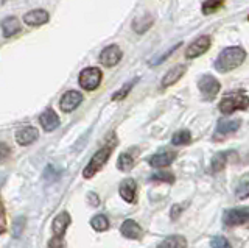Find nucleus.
Returning a JSON list of instances; mask_svg holds the SVG:
<instances>
[{"mask_svg":"<svg viewBox=\"0 0 249 248\" xmlns=\"http://www.w3.org/2000/svg\"><path fill=\"white\" fill-rule=\"evenodd\" d=\"M8 156H10V147L3 142H0V159H5Z\"/></svg>","mask_w":249,"mask_h":248,"instance_id":"34","label":"nucleus"},{"mask_svg":"<svg viewBox=\"0 0 249 248\" xmlns=\"http://www.w3.org/2000/svg\"><path fill=\"white\" fill-rule=\"evenodd\" d=\"M83 102V94L78 91H67L66 94H62L59 100V108L64 113H72Z\"/></svg>","mask_w":249,"mask_h":248,"instance_id":"8","label":"nucleus"},{"mask_svg":"<svg viewBox=\"0 0 249 248\" xmlns=\"http://www.w3.org/2000/svg\"><path fill=\"white\" fill-rule=\"evenodd\" d=\"M122 59V50L119 45L111 44L107 45L106 49H103V52L100 53V63L105 67H114L115 64H119Z\"/></svg>","mask_w":249,"mask_h":248,"instance_id":"9","label":"nucleus"},{"mask_svg":"<svg viewBox=\"0 0 249 248\" xmlns=\"http://www.w3.org/2000/svg\"><path fill=\"white\" fill-rule=\"evenodd\" d=\"M119 192H120V197L124 201H128V203H134V201H136V192H137L136 181L132 180V178H126V180H123L120 183Z\"/></svg>","mask_w":249,"mask_h":248,"instance_id":"14","label":"nucleus"},{"mask_svg":"<svg viewBox=\"0 0 249 248\" xmlns=\"http://www.w3.org/2000/svg\"><path fill=\"white\" fill-rule=\"evenodd\" d=\"M224 0H206L204 3H202V13L204 14H212L215 11H218L223 6Z\"/></svg>","mask_w":249,"mask_h":248,"instance_id":"26","label":"nucleus"},{"mask_svg":"<svg viewBox=\"0 0 249 248\" xmlns=\"http://www.w3.org/2000/svg\"><path fill=\"white\" fill-rule=\"evenodd\" d=\"M184 74H185V66H176V67H173L162 78V88H168V86H171V84L178 83L179 78H181Z\"/></svg>","mask_w":249,"mask_h":248,"instance_id":"19","label":"nucleus"},{"mask_svg":"<svg viewBox=\"0 0 249 248\" xmlns=\"http://www.w3.org/2000/svg\"><path fill=\"white\" fill-rule=\"evenodd\" d=\"M88 198H89V203H90L92 206H98V205H100V200H98V195H97V193L90 192L89 195H88Z\"/></svg>","mask_w":249,"mask_h":248,"instance_id":"35","label":"nucleus"},{"mask_svg":"<svg viewBox=\"0 0 249 248\" xmlns=\"http://www.w3.org/2000/svg\"><path fill=\"white\" fill-rule=\"evenodd\" d=\"M241 122L240 119H220L216 123V130H215V134L213 139L215 141H223L224 137H228L229 134L235 133V131L240 128Z\"/></svg>","mask_w":249,"mask_h":248,"instance_id":"7","label":"nucleus"},{"mask_svg":"<svg viewBox=\"0 0 249 248\" xmlns=\"http://www.w3.org/2000/svg\"><path fill=\"white\" fill-rule=\"evenodd\" d=\"M90 227H92L93 229H95V231H98V232L106 231V229L109 228V220H107V217L103 215V214L95 215V217H93V219L90 220Z\"/></svg>","mask_w":249,"mask_h":248,"instance_id":"23","label":"nucleus"},{"mask_svg":"<svg viewBox=\"0 0 249 248\" xmlns=\"http://www.w3.org/2000/svg\"><path fill=\"white\" fill-rule=\"evenodd\" d=\"M176 158V152H162V153H158V154H153V156L150 158V166L151 167H167L170 166L171 162L175 161Z\"/></svg>","mask_w":249,"mask_h":248,"instance_id":"16","label":"nucleus"},{"mask_svg":"<svg viewBox=\"0 0 249 248\" xmlns=\"http://www.w3.org/2000/svg\"><path fill=\"white\" fill-rule=\"evenodd\" d=\"M151 180L153 181H158V183H175V175L173 173H170V172H158V173H154L151 176Z\"/></svg>","mask_w":249,"mask_h":248,"instance_id":"27","label":"nucleus"},{"mask_svg":"<svg viewBox=\"0 0 249 248\" xmlns=\"http://www.w3.org/2000/svg\"><path fill=\"white\" fill-rule=\"evenodd\" d=\"M198 88L201 91V94L204 95L206 98L213 100L218 95V92H220L221 84H220V81L215 78V76H212V75H204V76H201V78H199Z\"/></svg>","mask_w":249,"mask_h":248,"instance_id":"5","label":"nucleus"},{"mask_svg":"<svg viewBox=\"0 0 249 248\" xmlns=\"http://www.w3.org/2000/svg\"><path fill=\"white\" fill-rule=\"evenodd\" d=\"M120 232L126 239H134V240L140 239L143 234L142 228H140L134 220H124L123 225H122V228H120Z\"/></svg>","mask_w":249,"mask_h":248,"instance_id":"17","label":"nucleus"},{"mask_svg":"<svg viewBox=\"0 0 249 248\" xmlns=\"http://www.w3.org/2000/svg\"><path fill=\"white\" fill-rule=\"evenodd\" d=\"M39 137V131L35 127H25V128H20L18 133H16V142L19 145H31L33 142L37 141Z\"/></svg>","mask_w":249,"mask_h":248,"instance_id":"13","label":"nucleus"},{"mask_svg":"<svg viewBox=\"0 0 249 248\" xmlns=\"http://www.w3.org/2000/svg\"><path fill=\"white\" fill-rule=\"evenodd\" d=\"M187 247V240L182 236H170L167 237L158 248H185Z\"/></svg>","mask_w":249,"mask_h":248,"instance_id":"20","label":"nucleus"},{"mask_svg":"<svg viewBox=\"0 0 249 248\" xmlns=\"http://www.w3.org/2000/svg\"><path fill=\"white\" fill-rule=\"evenodd\" d=\"M171 142H173V145H187V144H190L192 142L190 131H187V130L178 131V133H175L173 139H171Z\"/></svg>","mask_w":249,"mask_h":248,"instance_id":"24","label":"nucleus"},{"mask_svg":"<svg viewBox=\"0 0 249 248\" xmlns=\"http://www.w3.org/2000/svg\"><path fill=\"white\" fill-rule=\"evenodd\" d=\"M153 25V19L151 16H145L142 19H136L134 24H132V28L136 30L137 33H145L148 28Z\"/></svg>","mask_w":249,"mask_h":248,"instance_id":"25","label":"nucleus"},{"mask_svg":"<svg viewBox=\"0 0 249 248\" xmlns=\"http://www.w3.org/2000/svg\"><path fill=\"white\" fill-rule=\"evenodd\" d=\"M235 195H237L238 200H243V198H248L249 197V181H243V183L238 184Z\"/></svg>","mask_w":249,"mask_h":248,"instance_id":"29","label":"nucleus"},{"mask_svg":"<svg viewBox=\"0 0 249 248\" xmlns=\"http://www.w3.org/2000/svg\"><path fill=\"white\" fill-rule=\"evenodd\" d=\"M101 78H103V74L98 67H86L78 76V83L84 91H95L100 86Z\"/></svg>","mask_w":249,"mask_h":248,"instance_id":"4","label":"nucleus"},{"mask_svg":"<svg viewBox=\"0 0 249 248\" xmlns=\"http://www.w3.org/2000/svg\"><path fill=\"white\" fill-rule=\"evenodd\" d=\"M212 248H232V247L228 239L223 236H218L212 239Z\"/></svg>","mask_w":249,"mask_h":248,"instance_id":"30","label":"nucleus"},{"mask_svg":"<svg viewBox=\"0 0 249 248\" xmlns=\"http://www.w3.org/2000/svg\"><path fill=\"white\" fill-rule=\"evenodd\" d=\"M6 229V215H5V206H3V201L0 200V234L5 232Z\"/></svg>","mask_w":249,"mask_h":248,"instance_id":"32","label":"nucleus"},{"mask_svg":"<svg viewBox=\"0 0 249 248\" xmlns=\"http://www.w3.org/2000/svg\"><path fill=\"white\" fill-rule=\"evenodd\" d=\"M248 20H249V16H248Z\"/></svg>","mask_w":249,"mask_h":248,"instance_id":"36","label":"nucleus"},{"mask_svg":"<svg viewBox=\"0 0 249 248\" xmlns=\"http://www.w3.org/2000/svg\"><path fill=\"white\" fill-rule=\"evenodd\" d=\"M249 106V97L245 92H228L220 102V111L223 114H232L238 110H246Z\"/></svg>","mask_w":249,"mask_h":248,"instance_id":"3","label":"nucleus"},{"mask_svg":"<svg viewBox=\"0 0 249 248\" xmlns=\"http://www.w3.org/2000/svg\"><path fill=\"white\" fill-rule=\"evenodd\" d=\"M246 58V52L241 47H228L224 49L215 61V69L218 72H231L233 69L243 64Z\"/></svg>","mask_w":249,"mask_h":248,"instance_id":"1","label":"nucleus"},{"mask_svg":"<svg viewBox=\"0 0 249 248\" xmlns=\"http://www.w3.org/2000/svg\"><path fill=\"white\" fill-rule=\"evenodd\" d=\"M47 248H66V242H64V239H62V237L54 236L53 239H50V242H49V245H47Z\"/></svg>","mask_w":249,"mask_h":248,"instance_id":"31","label":"nucleus"},{"mask_svg":"<svg viewBox=\"0 0 249 248\" xmlns=\"http://www.w3.org/2000/svg\"><path fill=\"white\" fill-rule=\"evenodd\" d=\"M70 222H72V219H70L69 212H59L56 217L53 219V223H52V231H53V236H58V237H62L66 234V231L69 228Z\"/></svg>","mask_w":249,"mask_h":248,"instance_id":"11","label":"nucleus"},{"mask_svg":"<svg viewBox=\"0 0 249 248\" xmlns=\"http://www.w3.org/2000/svg\"><path fill=\"white\" fill-rule=\"evenodd\" d=\"M182 212V206L181 205H175L173 208H171V212H170V217H171V220H176L179 215H181Z\"/></svg>","mask_w":249,"mask_h":248,"instance_id":"33","label":"nucleus"},{"mask_svg":"<svg viewBox=\"0 0 249 248\" xmlns=\"http://www.w3.org/2000/svg\"><path fill=\"white\" fill-rule=\"evenodd\" d=\"M49 19L50 16L45 10H33V11H28L25 16H23V22L30 27H41L47 24Z\"/></svg>","mask_w":249,"mask_h":248,"instance_id":"12","label":"nucleus"},{"mask_svg":"<svg viewBox=\"0 0 249 248\" xmlns=\"http://www.w3.org/2000/svg\"><path fill=\"white\" fill-rule=\"evenodd\" d=\"M114 145H115V141L109 142L105 147H101V149L95 154H93L92 159L89 161V164L86 166L84 170H83V176L84 178H88V180H89V178H92L97 172H100V170L105 167V164L107 162L109 156H111V153L114 150Z\"/></svg>","mask_w":249,"mask_h":248,"instance_id":"2","label":"nucleus"},{"mask_svg":"<svg viewBox=\"0 0 249 248\" xmlns=\"http://www.w3.org/2000/svg\"><path fill=\"white\" fill-rule=\"evenodd\" d=\"M117 167H119L122 172H129V170L134 167V158L131 156L129 153H122L117 161Z\"/></svg>","mask_w":249,"mask_h":248,"instance_id":"22","label":"nucleus"},{"mask_svg":"<svg viewBox=\"0 0 249 248\" xmlns=\"http://www.w3.org/2000/svg\"><path fill=\"white\" fill-rule=\"evenodd\" d=\"M39 122H41V127L44 128V131H53L59 127V117L52 108H47V110L41 114Z\"/></svg>","mask_w":249,"mask_h":248,"instance_id":"15","label":"nucleus"},{"mask_svg":"<svg viewBox=\"0 0 249 248\" xmlns=\"http://www.w3.org/2000/svg\"><path fill=\"white\" fill-rule=\"evenodd\" d=\"M20 32V20L16 16H8L2 20V33L5 38H11Z\"/></svg>","mask_w":249,"mask_h":248,"instance_id":"18","label":"nucleus"},{"mask_svg":"<svg viewBox=\"0 0 249 248\" xmlns=\"http://www.w3.org/2000/svg\"><path fill=\"white\" fill-rule=\"evenodd\" d=\"M137 80H134V81H129V83H126V84H124V86L120 89V91H117L115 92V94L112 95V100H114V102H115V100H123L124 97H126L128 94H129V91H131V88L132 86H134V83H136Z\"/></svg>","mask_w":249,"mask_h":248,"instance_id":"28","label":"nucleus"},{"mask_svg":"<svg viewBox=\"0 0 249 248\" xmlns=\"http://www.w3.org/2000/svg\"><path fill=\"white\" fill-rule=\"evenodd\" d=\"M210 49V38L209 36H199L196 41H193L185 50V57L189 59L198 58L202 53H206Z\"/></svg>","mask_w":249,"mask_h":248,"instance_id":"10","label":"nucleus"},{"mask_svg":"<svg viewBox=\"0 0 249 248\" xmlns=\"http://www.w3.org/2000/svg\"><path fill=\"white\" fill-rule=\"evenodd\" d=\"M224 225L228 227H238V225L249 223V208H235L224 212Z\"/></svg>","mask_w":249,"mask_h":248,"instance_id":"6","label":"nucleus"},{"mask_svg":"<svg viewBox=\"0 0 249 248\" xmlns=\"http://www.w3.org/2000/svg\"><path fill=\"white\" fill-rule=\"evenodd\" d=\"M232 154L231 152H223V153H216L213 159H212V172L216 173V172H221L224 169L226 162H228V156Z\"/></svg>","mask_w":249,"mask_h":248,"instance_id":"21","label":"nucleus"}]
</instances>
